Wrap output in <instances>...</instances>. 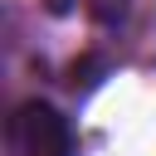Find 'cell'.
I'll use <instances>...</instances> for the list:
<instances>
[{
  "instance_id": "obj_1",
  "label": "cell",
  "mask_w": 156,
  "mask_h": 156,
  "mask_svg": "<svg viewBox=\"0 0 156 156\" xmlns=\"http://www.w3.org/2000/svg\"><path fill=\"white\" fill-rule=\"evenodd\" d=\"M5 146H10V156H73V127L54 102L29 98L10 112Z\"/></svg>"
}]
</instances>
